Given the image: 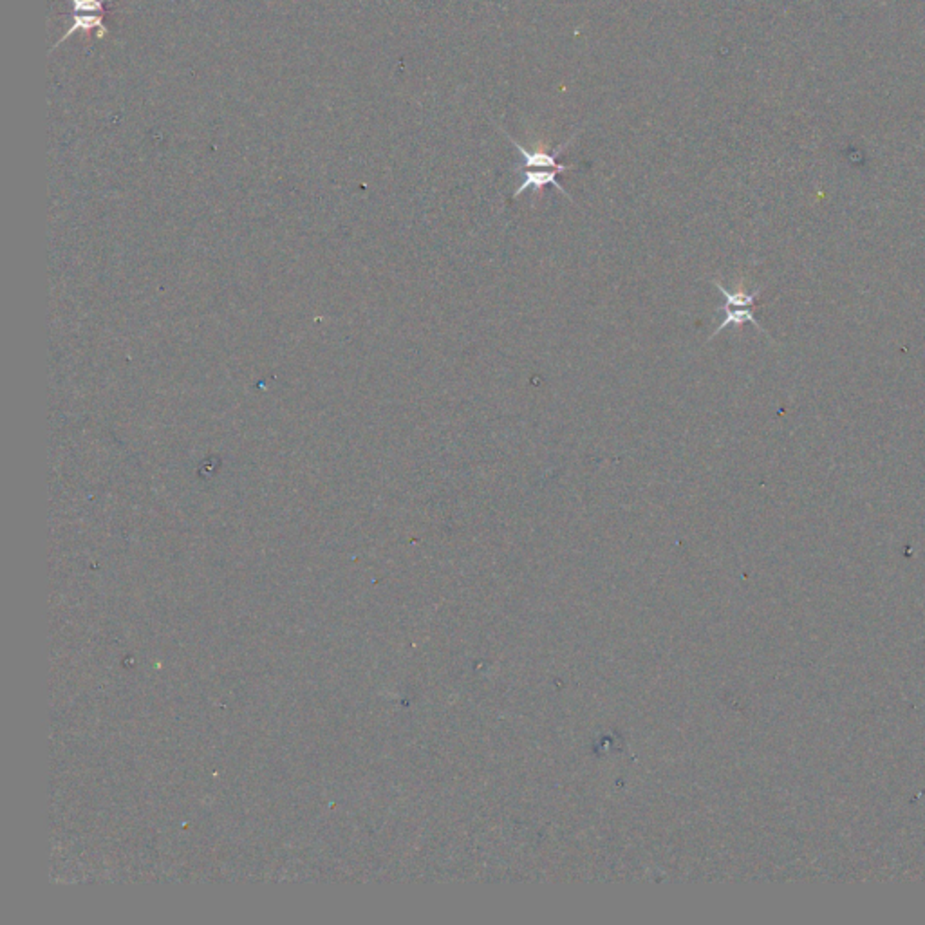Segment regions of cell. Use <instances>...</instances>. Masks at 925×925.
<instances>
[{
  "label": "cell",
  "mask_w": 925,
  "mask_h": 925,
  "mask_svg": "<svg viewBox=\"0 0 925 925\" xmlns=\"http://www.w3.org/2000/svg\"><path fill=\"white\" fill-rule=\"evenodd\" d=\"M723 311H725V314H726L725 320L722 322V326H718V329L714 331V334L710 337V340H712V338L716 337V334L722 333L723 329H726V327L743 326V324H746V322H752V324L757 327V329L765 333V329H763V327L759 326V322L756 320V317H754V311L750 310V307H736V310H730V307H729V310H723Z\"/></svg>",
  "instance_id": "3957f363"
},
{
  "label": "cell",
  "mask_w": 925,
  "mask_h": 925,
  "mask_svg": "<svg viewBox=\"0 0 925 925\" xmlns=\"http://www.w3.org/2000/svg\"><path fill=\"white\" fill-rule=\"evenodd\" d=\"M517 172H521L522 183H521V186H519V189L514 192V199H517V197L521 196L522 192H526L528 189H534L535 192H539V190L544 189L546 184H551V186H555V189H557L559 192L564 194V196L568 197V199H571V196H569V194L566 192L564 186H562V184L559 183V179H557L559 174L564 172V170H561V169H551V170L517 169Z\"/></svg>",
  "instance_id": "7a4b0ae2"
},
{
  "label": "cell",
  "mask_w": 925,
  "mask_h": 925,
  "mask_svg": "<svg viewBox=\"0 0 925 925\" xmlns=\"http://www.w3.org/2000/svg\"><path fill=\"white\" fill-rule=\"evenodd\" d=\"M714 286L718 287V290L723 293V297L726 298L725 306L719 307V311L729 310V307H750L754 302H756L757 295L761 293V290H754L752 293H746V291H743V290L729 291L726 287L722 286V282H719V280H714Z\"/></svg>",
  "instance_id": "277c9868"
},
{
  "label": "cell",
  "mask_w": 925,
  "mask_h": 925,
  "mask_svg": "<svg viewBox=\"0 0 925 925\" xmlns=\"http://www.w3.org/2000/svg\"><path fill=\"white\" fill-rule=\"evenodd\" d=\"M73 8L76 13H89V15H100L103 13L102 0H71Z\"/></svg>",
  "instance_id": "5b68a950"
},
{
  "label": "cell",
  "mask_w": 925,
  "mask_h": 925,
  "mask_svg": "<svg viewBox=\"0 0 925 925\" xmlns=\"http://www.w3.org/2000/svg\"><path fill=\"white\" fill-rule=\"evenodd\" d=\"M502 132H504V130H502ZM504 136L508 137V142H510L512 145H514L515 149H517L519 152H521L522 165L519 166V169H535V166H537V169H561V170H564V172H566V170H569V169H575L573 165L569 166V165H561V163H557L559 154H561L562 150L566 149V145H568V143L571 142V139H568V142H566L564 145H561L557 150H553V152H542V150L532 152V150H528V149H524L522 145H519V143L515 142L514 137L508 136L506 132H504Z\"/></svg>",
  "instance_id": "6da1fadb"
}]
</instances>
